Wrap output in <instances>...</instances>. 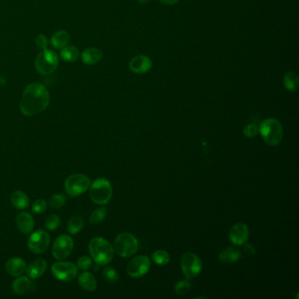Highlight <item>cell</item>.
<instances>
[{
	"label": "cell",
	"instance_id": "cell-1",
	"mask_svg": "<svg viewBox=\"0 0 299 299\" xmlns=\"http://www.w3.org/2000/svg\"><path fill=\"white\" fill-rule=\"evenodd\" d=\"M50 101L48 89L40 82H32L23 92L20 109L25 116H35L43 112Z\"/></svg>",
	"mask_w": 299,
	"mask_h": 299
},
{
	"label": "cell",
	"instance_id": "cell-2",
	"mask_svg": "<svg viewBox=\"0 0 299 299\" xmlns=\"http://www.w3.org/2000/svg\"><path fill=\"white\" fill-rule=\"evenodd\" d=\"M89 251L92 259L99 266L108 264L114 256L113 246L103 238H94L89 243Z\"/></svg>",
	"mask_w": 299,
	"mask_h": 299
},
{
	"label": "cell",
	"instance_id": "cell-3",
	"mask_svg": "<svg viewBox=\"0 0 299 299\" xmlns=\"http://www.w3.org/2000/svg\"><path fill=\"white\" fill-rule=\"evenodd\" d=\"M259 132L266 143L271 147H276L282 139V126L281 122L277 119L269 118L261 122Z\"/></svg>",
	"mask_w": 299,
	"mask_h": 299
},
{
	"label": "cell",
	"instance_id": "cell-4",
	"mask_svg": "<svg viewBox=\"0 0 299 299\" xmlns=\"http://www.w3.org/2000/svg\"><path fill=\"white\" fill-rule=\"evenodd\" d=\"M113 195V187L105 178H98L90 186V198L97 204H108Z\"/></svg>",
	"mask_w": 299,
	"mask_h": 299
},
{
	"label": "cell",
	"instance_id": "cell-5",
	"mask_svg": "<svg viewBox=\"0 0 299 299\" xmlns=\"http://www.w3.org/2000/svg\"><path fill=\"white\" fill-rule=\"evenodd\" d=\"M138 240L135 235L129 233L119 234L114 240L113 249L121 257H130L134 256L138 250Z\"/></svg>",
	"mask_w": 299,
	"mask_h": 299
},
{
	"label": "cell",
	"instance_id": "cell-6",
	"mask_svg": "<svg viewBox=\"0 0 299 299\" xmlns=\"http://www.w3.org/2000/svg\"><path fill=\"white\" fill-rule=\"evenodd\" d=\"M59 58L57 53L48 48L43 49L35 59V68L40 74L50 75L57 70Z\"/></svg>",
	"mask_w": 299,
	"mask_h": 299
},
{
	"label": "cell",
	"instance_id": "cell-7",
	"mask_svg": "<svg viewBox=\"0 0 299 299\" xmlns=\"http://www.w3.org/2000/svg\"><path fill=\"white\" fill-rule=\"evenodd\" d=\"M91 179L82 174H73L66 179L64 186L67 194L75 198L82 195L91 186Z\"/></svg>",
	"mask_w": 299,
	"mask_h": 299
},
{
	"label": "cell",
	"instance_id": "cell-8",
	"mask_svg": "<svg viewBox=\"0 0 299 299\" xmlns=\"http://www.w3.org/2000/svg\"><path fill=\"white\" fill-rule=\"evenodd\" d=\"M181 268L188 280H192L199 275L203 263L199 257L193 253H185L181 258Z\"/></svg>",
	"mask_w": 299,
	"mask_h": 299
},
{
	"label": "cell",
	"instance_id": "cell-9",
	"mask_svg": "<svg viewBox=\"0 0 299 299\" xmlns=\"http://www.w3.org/2000/svg\"><path fill=\"white\" fill-rule=\"evenodd\" d=\"M55 278L62 282H70L78 276V267L72 262L59 261L54 263L51 268Z\"/></svg>",
	"mask_w": 299,
	"mask_h": 299
},
{
	"label": "cell",
	"instance_id": "cell-10",
	"mask_svg": "<svg viewBox=\"0 0 299 299\" xmlns=\"http://www.w3.org/2000/svg\"><path fill=\"white\" fill-rule=\"evenodd\" d=\"M74 241L72 238L62 234L56 239L52 247V253L54 257L57 260H62L68 258L73 250Z\"/></svg>",
	"mask_w": 299,
	"mask_h": 299
},
{
	"label": "cell",
	"instance_id": "cell-11",
	"mask_svg": "<svg viewBox=\"0 0 299 299\" xmlns=\"http://www.w3.org/2000/svg\"><path fill=\"white\" fill-rule=\"evenodd\" d=\"M151 268V260L147 256H136L129 261L126 272L131 278H140L148 273Z\"/></svg>",
	"mask_w": 299,
	"mask_h": 299
},
{
	"label": "cell",
	"instance_id": "cell-12",
	"mask_svg": "<svg viewBox=\"0 0 299 299\" xmlns=\"http://www.w3.org/2000/svg\"><path fill=\"white\" fill-rule=\"evenodd\" d=\"M50 244V237L47 232L43 230H38L31 235L28 239V248L31 251L37 255L42 254L46 251Z\"/></svg>",
	"mask_w": 299,
	"mask_h": 299
},
{
	"label": "cell",
	"instance_id": "cell-13",
	"mask_svg": "<svg viewBox=\"0 0 299 299\" xmlns=\"http://www.w3.org/2000/svg\"><path fill=\"white\" fill-rule=\"evenodd\" d=\"M249 235L248 227L244 223H237L232 226L229 231L231 242L236 246H242L247 242Z\"/></svg>",
	"mask_w": 299,
	"mask_h": 299
},
{
	"label": "cell",
	"instance_id": "cell-14",
	"mask_svg": "<svg viewBox=\"0 0 299 299\" xmlns=\"http://www.w3.org/2000/svg\"><path fill=\"white\" fill-rule=\"evenodd\" d=\"M151 59L147 56H136L129 62V69L135 74H146L151 70Z\"/></svg>",
	"mask_w": 299,
	"mask_h": 299
},
{
	"label": "cell",
	"instance_id": "cell-15",
	"mask_svg": "<svg viewBox=\"0 0 299 299\" xmlns=\"http://www.w3.org/2000/svg\"><path fill=\"white\" fill-rule=\"evenodd\" d=\"M5 269L6 272L12 276V277H20L26 272V264L25 260L19 258L14 257L12 258L6 262L5 264Z\"/></svg>",
	"mask_w": 299,
	"mask_h": 299
},
{
	"label": "cell",
	"instance_id": "cell-16",
	"mask_svg": "<svg viewBox=\"0 0 299 299\" xmlns=\"http://www.w3.org/2000/svg\"><path fill=\"white\" fill-rule=\"evenodd\" d=\"M16 224L18 229L20 230L22 234H28L34 229L35 220L33 216L29 213H21L16 218Z\"/></svg>",
	"mask_w": 299,
	"mask_h": 299
},
{
	"label": "cell",
	"instance_id": "cell-17",
	"mask_svg": "<svg viewBox=\"0 0 299 299\" xmlns=\"http://www.w3.org/2000/svg\"><path fill=\"white\" fill-rule=\"evenodd\" d=\"M47 266H48L47 262L43 259L34 260L26 268V274L31 279H37V278H40L45 273L47 269Z\"/></svg>",
	"mask_w": 299,
	"mask_h": 299
},
{
	"label": "cell",
	"instance_id": "cell-18",
	"mask_svg": "<svg viewBox=\"0 0 299 299\" xmlns=\"http://www.w3.org/2000/svg\"><path fill=\"white\" fill-rule=\"evenodd\" d=\"M103 58V53L100 48H86L82 53V61L86 65H95Z\"/></svg>",
	"mask_w": 299,
	"mask_h": 299
},
{
	"label": "cell",
	"instance_id": "cell-19",
	"mask_svg": "<svg viewBox=\"0 0 299 299\" xmlns=\"http://www.w3.org/2000/svg\"><path fill=\"white\" fill-rule=\"evenodd\" d=\"M33 287H34V283L31 282L30 279H28L26 277L20 276L13 282V291L19 295L26 294L27 292H29L33 290Z\"/></svg>",
	"mask_w": 299,
	"mask_h": 299
},
{
	"label": "cell",
	"instance_id": "cell-20",
	"mask_svg": "<svg viewBox=\"0 0 299 299\" xmlns=\"http://www.w3.org/2000/svg\"><path fill=\"white\" fill-rule=\"evenodd\" d=\"M240 255H241L240 251L237 248L232 247H226L224 250L220 252L219 256V259L223 263L230 264V263H234L238 261L240 258Z\"/></svg>",
	"mask_w": 299,
	"mask_h": 299
},
{
	"label": "cell",
	"instance_id": "cell-21",
	"mask_svg": "<svg viewBox=\"0 0 299 299\" xmlns=\"http://www.w3.org/2000/svg\"><path fill=\"white\" fill-rule=\"evenodd\" d=\"M70 42V35L64 30L55 33L50 40V44L56 49H61Z\"/></svg>",
	"mask_w": 299,
	"mask_h": 299
},
{
	"label": "cell",
	"instance_id": "cell-22",
	"mask_svg": "<svg viewBox=\"0 0 299 299\" xmlns=\"http://www.w3.org/2000/svg\"><path fill=\"white\" fill-rule=\"evenodd\" d=\"M78 283L83 290L87 291H95L97 289V281L92 274L83 272L78 278Z\"/></svg>",
	"mask_w": 299,
	"mask_h": 299
},
{
	"label": "cell",
	"instance_id": "cell-23",
	"mask_svg": "<svg viewBox=\"0 0 299 299\" xmlns=\"http://www.w3.org/2000/svg\"><path fill=\"white\" fill-rule=\"evenodd\" d=\"M11 201L13 206L19 210L27 208L29 205V199L23 191H14L11 196Z\"/></svg>",
	"mask_w": 299,
	"mask_h": 299
},
{
	"label": "cell",
	"instance_id": "cell-24",
	"mask_svg": "<svg viewBox=\"0 0 299 299\" xmlns=\"http://www.w3.org/2000/svg\"><path fill=\"white\" fill-rule=\"evenodd\" d=\"M60 57L64 61L73 62L77 61L79 57V50L75 46L67 45L64 48H61Z\"/></svg>",
	"mask_w": 299,
	"mask_h": 299
},
{
	"label": "cell",
	"instance_id": "cell-25",
	"mask_svg": "<svg viewBox=\"0 0 299 299\" xmlns=\"http://www.w3.org/2000/svg\"><path fill=\"white\" fill-rule=\"evenodd\" d=\"M283 85L288 91H297L299 85V76L292 71L288 72L283 77Z\"/></svg>",
	"mask_w": 299,
	"mask_h": 299
},
{
	"label": "cell",
	"instance_id": "cell-26",
	"mask_svg": "<svg viewBox=\"0 0 299 299\" xmlns=\"http://www.w3.org/2000/svg\"><path fill=\"white\" fill-rule=\"evenodd\" d=\"M84 225L83 219L81 216H73L68 221V231L70 234H77L82 231Z\"/></svg>",
	"mask_w": 299,
	"mask_h": 299
},
{
	"label": "cell",
	"instance_id": "cell-27",
	"mask_svg": "<svg viewBox=\"0 0 299 299\" xmlns=\"http://www.w3.org/2000/svg\"><path fill=\"white\" fill-rule=\"evenodd\" d=\"M152 259L156 264L164 266L169 263L170 257H169V254L164 250H156V252L153 253Z\"/></svg>",
	"mask_w": 299,
	"mask_h": 299
},
{
	"label": "cell",
	"instance_id": "cell-28",
	"mask_svg": "<svg viewBox=\"0 0 299 299\" xmlns=\"http://www.w3.org/2000/svg\"><path fill=\"white\" fill-rule=\"evenodd\" d=\"M106 213H107V211L104 207L96 209L95 211L91 214L90 221L92 224H100L106 217Z\"/></svg>",
	"mask_w": 299,
	"mask_h": 299
},
{
	"label": "cell",
	"instance_id": "cell-29",
	"mask_svg": "<svg viewBox=\"0 0 299 299\" xmlns=\"http://www.w3.org/2000/svg\"><path fill=\"white\" fill-rule=\"evenodd\" d=\"M65 203L66 197L61 193L55 194L49 199V205L54 209H60Z\"/></svg>",
	"mask_w": 299,
	"mask_h": 299
},
{
	"label": "cell",
	"instance_id": "cell-30",
	"mask_svg": "<svg viewBox=\"0 0 299 299\" xmlns=\"http://www.w3.org/2000/svg\"><path fill=\"white\" fill-rule=\"evenodd\" d=\"M191 280H183L178 282L175 286V292L179 296H183L186 294L187 292L191 290Z\"/></svg>",
	"mask_w": 299,
	"mask_h": 299
},
{
	"label": "cell",
	"instance_id": "cell-31",
	"mask_svg": "<svg viewBox=\"0 0 299 299\" xmlns=\"http://www.w3.org/2000/svg\"><path fill=\"white\" fill-rule=\"evenodd\" d=\"M45 225L48 231H55L61 225V219L57 214H52L47 218Z\"/></svg>",
	"mask_w": 299,
	"mask_h": 299
},
{
	"label": "cell",
	"instance_id": "cell-32",
	"mask_svg": "<svg viewBox=\"0 0 299 299\" xmlns=\"http://www.w3.org/2000/svg\"><path fill=\"white\" fill-rule=\"evenodd\" d=\"M103 278H104L105 281H107L108 282H117L119 280V274L117 273V271L115 269L111 268V267H107L103 270Z\"/></svg>",
	"mask_w": 299,
	"mask_h": 299
},
{
	"label": "cell",
	"instance_id": "cell-33",
	"mask_svg": "<svg viewBox=\"0 0 299 299\" xmlns=\"http://www.w3.org/2000/svg\"><path fill=\"white\" fill-rule=\"evenodd\" d=\"M92 266V260L88 256H81L78 260L77 267L81 270H87L91 269Z\"/></svg>",
	"mask_w": 299,
	"mask_h": 299
},
{
	"label": "cell",
	"instance_id": "cell-34",
	"mask_svg": "<svg viewBox=\"0 0 299 299\" xmlns=\"http://www.w3.org/2000/svg\"><path fill=\"white\" fill-rule=\"evenodd\" d=\"M259 133V127L255 124H248L244 127L243 134L248 138H255Z\"/></svg>",
	"mask_w": 299,
	"mask_h": 299
},
{
	"label": "cell",
	"instance_id": "cell-35",
	"mask_svg": "<svg viewBox=\"0 0 299 299\" xmlns=\"http://www.w3.org/2000/svg\"><path fill=\"white\" fill-rule=\"evenodd\" d=\"M46 209H47V203L44 199L36 200L32 206L33 213H36V214L44 213Z\"/></svg>",
	"mask_w": 299,
	"mask_h": 299
},
{
	"label": "cell",
	"instance_id": "cell-36",
	"mask_svg": "<svg viewBox=\"0 0 299 299\" xmlns=\"http://www.w3.org/2000/svg\"><path fill=\"white\" fill-rule=\"evenodd\" d=\"M35 44L40 49H46L48 48V39L45 35H39L35 39Z\"/></svg>",
	"mask_w": 299,
	"mask_h": 299
},
{
	"label": "cell",
	"instance_id": "cell-37",
	"mask_svg": "<svg viewBox=\"0 0 299 299\" xmlns=\"http://www.w3.org/2000/svg\"><path fill=\"white\" fill-rule=\"evenodd\" d=\"M159 1L165 4H175L178 2V0H159Z\"/></svg>",
	"mask_w": 299,
	"mask_h": 299
},
{
	"label": "cell",
	"instance_id": "cell-38",
	"mask_svg": "<svg viewBox=\"0 0 299 299\" xmlns=\"http://www.w3.org/2000/svg\"><path fill=\"white\" fill-rule=\"evenodd\" d=\"M5 84H6V79L4 77L0 76V87L4 86Z\"/></svg>",
	"mask_w": 299,
	"mask_h": 299
},
{
	"label": "cell",
	"instance_id": "cell-39",
	"mask_svg": "<svg viewBox=\"0 0 299 299\" xmlns=\"http://www.w3.org/2000/svg\"><path fill=\"white\" fill-rule=\"evenodd\" d=\"M140 3H142V4H146V3H148L150 0H139Z\"/></svg>",
	"mask_w": 299,
	"mask_h": 299
}]
</instances>
